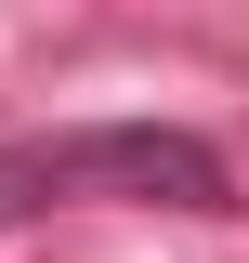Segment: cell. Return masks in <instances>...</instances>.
<instances>
[{"instance_id": "cell-1", "label": "cell", "mask_w": 249, "mask_h": 263, "mask_svg": "<svg viewBox=\"0 0 249 263\" xmlns=\"http://www.w3.org/2000/svg\"><path fill=\"white\" fill-rule=\"evenodd\" d=\"M236 211V171H223L210 132L171 119H79V132H13L0 145V237L39 224V211Z\"/></svg>"}]
</instances>
